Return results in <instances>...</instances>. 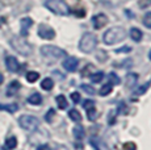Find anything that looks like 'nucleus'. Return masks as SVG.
Here are the masks:
<instances>
[{
	"instance_id": "nucleus-1",
	"label": "nucleus",
	"mask_w": 151,
	"mask_h": 150,
	"mask_svg": "<svg viewBox=\"0 0 151 150\" xmlns=\"http://www.w3.org/2000/svg\"><path fill=\"white\" fill-rule=\"evenodd\" d=\"M126 38V30L122 27H113L104 33V42L106 45H116Z\"/></svg>"
},
{
	"instance_id": "nucleus-2",
	"label": "nucleus",
	"mask_w": 151,
	"mask_h": 150,
	"mask_svg": "<svg viewBox=\"0 0 151 150\" xmlns=\"http://www.w3.org/2000/svg\"><path fill=\"white\" fill-rule=\"evenodd\" d=\"M41 54L43 57H45L46 59L51 61V62H54V61H59L62 58H65L67 54H66V51L63 50V49H59L57 48V46H53V45H45L41 48Z\"/></svg>"
},
{
	"instance_id": "nucleus-3",
	"label": "nucleus",
	"mask_w": 151,
	"mask_h": 150,
	"mask_svg": "<svg viewBox=\"0 0 151 150\" xmlns=\"http://www.w3.org/2000/svg\"><path fill=\"white\" fill-rule=\"evenodd\" d=\"M9 42H11V46H12L17 53L21 54V56H30L32 54V46L27 40H25V37L14 36L13 38H11Z\"/></svg>"
},
{
	"instance_id": "nucleus-4",
	"label": "nucleus",
	"mask_w": 151,
	"mask_h": 150,
	"mask_svg": "<svg viewBox=\"0 0 151 150\" xmlns=\"http://www.w3.org/2000/svg\"><path fill=\"white\" fill-rule=\"evenodd\" d=\"M45 7L49 11H51L55 15L59 16H67L70 15V7L63 0H46Z\"/></svg>"
},
{
	"instance_id": "nucleus-5",
	"label": "nucleus",
	"mask_w": 151,
	"mask_h": 150,
	"mask_svg": "<svg viewBox=\"0 0 151 150\" xmlns=\"http://www.w3.org/2000/svg\"><path fill=\"white\" fill-rule=\"evenodd\" d=\"M96 45H97V40H96V36L92 33H86L82 36L79 41V49L83 51V53H92V51L96 49Z\"/></svg>"
},
{
	"instance_id": "nucleus-6",
	"label": "nucleus",
	"mask_w": 151,
	"mask_h": 150,
	"mask_svg": "<svg viewBox=\"0 0 151 150\" xmlns=\"http://www.w3.org/2000/svg\"><path fill=\"white\" fill-rule=\"evenodd\" d=\"M19 124L22 129L25 131H29V132H33L36 131L37 128L40 126V121L37 117L34 116H30V115H24L19 119Z\"/></svg>"
},
{
	"instance_id": "nucleus-7",
	"label": "nucleus",
	"mask_w": 151,
	"mask_h": 150,
	"mask_svg": "<svg viewBox=\"0 0 151 150\" xmlns=\"http://www.w3.org/2000/svg\"><path fill=\"white\" fill-rule=\"evenodd\" d=\"M37 33H38V36L41 37V38H43V40H53L55 37V30L51 27L46 25V24L40 25Z\"/></svg>"
},
{
	"instance_id": "nucleus-8",
	"label": "nucleus",
	"mask_w": 151,
	"mask_h": 150,
	"mask_svg": "<svg viewBox=\"0 0 151 150\" xmlns=\"http://www.w3.org/2000/svg\"><path fill=\"white\" fill-rule=\"evenodd\" d=\"M92 24H93L95 29H101L103 27H105L108 24V17H106L104 13H99V15H95L92 17Z\"/></svg>"
},
{
	"instance_id": "nucleus-9",
	"label": "nucleus",
	"mask_w": 151,
	"mask_h": 150,
	"mask_svg": "<svg viewBox=\"0 0 151 150\" xmlns=\"http://www.w3.org/2000/svg\"><path fill=\"white\" fill-rule=\"evenodd\" d=\"M20 24H21L20 36H21V37H27L28 34H29V30H30L32 25H33V20H32L30 17H24V19H21Z\"/></svg>"
},
{
	"instance_id": "nucleus-10",
	"label": "nucleus",
	"mask_w": 151,
	"mask_h": 150,
	"mask_svg": "<svg viewBox=\"0 0 151 150\" xmlns=\"http://www.w3.org/2000/svg\"><path fill=\"white\" fill-rule=\"evenodd\" d=\"M5 66H7V69L11 71V73H17V71L20 70L19 61L12 56H8L7 58H5Z\"/></svg>"
},
{
	"instance_id": "nucleus-11",
	"label": "nucleus",
	"mask_w": 151,
	"mask_h": 150,
	"mask_svg": "<svg viewBox=\"0 0 151 150\" xmlns=\"http://www.w3.org/2000/svg\"><path fill=\"white\" fill-rule=\"evenodd\" d=\"M78 65H79V61H78V58H75V57H68L63 62V67L67 71H70V73H74L78 69Z\"/></svg>"
},
{
	"instance_id": "nucleus-12",
	"label": "nucleus",
	"mask_w": 151,
	"mask_h": 150,
	"mask_svg": "<svg viewBox=\"0 0 151 150\" xmlns=\"http://www.w3.org/2000/svg\"><path fill=\"white\" fill-rule=\"evenodd\" d=\"M20 88H21V84H20L17 80H13V82H11V84L8 86V88H7V95H8V96H13V95L20 90Z\"/></svg>"
},
{
	"instance_id": "nucleus-13",
	"label": "nucleus",
	"mask_w": 151,
	"mask_h": 150,
	"mask_svg": "<svg viewBox=\"0 0 151 150\" xmlns=\"http://www.w3.org/2000/svg\"><path fill=\"white\" fill-rule=\"evenodd\" d=\"M137 80H138V75L137 74H133V73H129L126 75V79H125V84H126V87L127 88H132L133 86L137 83Z\"/></svg>"
},
{
	"instance_id": "nucleus-14",
	"label": "nucleus",
	"mask_w": 151,
	"mask_h": 150,
	"mask_svg": "<svg viewBox=\"0 0 151 150\" xmlns=\"http://www.w3.org/2000/svg\"><path fill=\"white\" fill-rule=\"evenodd\" d=\"M130 37H132L133 41L141 42V41H142V37H143V34H142V32L139 30L138 28H132V29H130Z\"/></svg>"
},
{
	"instance_id": "nucleus-15",
	"label": "nucleus",
	"mask_w": 151,
	"mask_h": 150,
	"mask_svg": "<svg viewBox=\"0 0 151 150\" xmlns=\"http://www.w3.org/2000/svg\"><path fill=\"white\" fill-rule=\"evenodd\" d=\"M28 103H30V104H33V105H40L42 103V96L38 92H36V94L30 95V96L28 97Z\"/></svg>"
},
{
	"instance_id": "nucleus-16",
	"label": "nucleus",
	"mask_w": 151,
	"mask_h": 150,
	"mask_svg": "<svg viewBox=\"0 0 151 150\" xmlns=\"http://www.w3.org/2000/svg\"><path fill=\"white\" fill-rule=\"evenodd\" d=\"M0 109L1 111H7L9 113H14L19 109V105L16 103H11V104H0Z\"/></svg>"
},
{
	"instance_id": "nucleus-17",
	"label": "nucleus",
	"mask_w": 151,
	"mask_h": 150,
	"mask_svg": "<svg viewBox=\"0 0 151 150\" xmlns=\"http://www.w3.org/2000/svg\"><path fill=\"white\" fill-rule=\"evenodd\" d=\"M41 87L43 88L45 91H50V90H53V87H54V82H53V79H50V78H45V79L41 82Z\"/></svg>"
},
{
	"instance_id": "nucleus-18",
	"label": "nucleus",
	"mask_w": 151,
	"mask_h": 150,
	"mask_svg": "<svg viewBox=\"0 0 151 150\" xmlns=\"http://www.w3.org/2000/svg\"><path fill=\"white\" fill-rule=\"evenodd\" d=\"M17 146V140L16 137H8L5 140V149L7 150H13Z\"/></svg>"
},
{
	"instance_id": "nucleus-19",
	"label": "nucleus",
	"mask_w": 151,
	"mask_h": 150,
	"mask_svg": "<svg viewBox=\"0 0 151 150\" xmlns=\"http://www.w3.org/2000/svg\"><path fill=\"white\" fill-rule=\"evenodd\" d=\"M55 100H57V104H58V107H59V109L67 108V99H66L63 95H58V96L55 97Z\"/></svg>"
},
{
	"instance_id": "nucleus-20",
	"label": "nucleus",
	"mask_w": 151,
	"mask_h": 150,
	"mask_svg": "<svg viewBox=\"0 0 151 150\" xmlns=\"http://www.w3.org/2000/svg\"><path fill=\"white\" fill-rule=\"evenodd\" d=\"M113 90V84H110V83H106V84H104L103 87L100 88V91H99V94L101 95V96H106V95H109L110 92Z\"/></svg>"
},
{
	"instance_id": "nucleus-21",
	"label": "nucleus",
	"mask_w": 151,
	"mask_h": 150,
	"mask_svg": "<svg viewBox=\"0 0 151 150\" xmlns=\"http://www.w3.org/2000/svg\"><path fill=\"white\" fill-rule=\"evenodd\" d=\"M74 136H75L76 140H82V138L84 137V128L80 125V124L74 128Z\"/></svg>"
},
{
	"instance_id": "nucleus-22",
	"label": "nucleus",
	"mask_w": 151,
	"mask_h": 150,
	"mask_svg": "<svg viewBox=\"0 0 151 150\" xmlns=\"http://www.w3.org/2000/svg\"><path fill=\"white\" fill-rule=\"evenodd\" d=\"M68 116L72 121H76V123L82 120V115H80V112L78 111V109H71V111L68 112Z\"/></svg>"
},
{
	"instance_id": "nucleus-23",
	"label": "nucleus",
	"mask_w": 151,
	"mask_h": 150,
	"mask_svg": "<svg viewBox=\"0 0 151 150\" xmlns=\"http://www.w3.org/2000/svg\"><path fill=\"white\" fill-rule=\"evenodd\" d=\"M38 78H40V74L37 73V71H28V74H27V80H28L29 83L37 82V80H38Z\"/></svg>"
},
{
	"instance_id": "nucleus-24",
	"label": "nucleus",
	"mask_w": 151,
	"mask_h": 150,
	"mask_svg": "<svg viewBox=\"0 0 151 150\" xmlns=\"http://www.w3.org/2000/svg\"><path fill=\"white\" fill-rule=\"evenodd\" d=\"M89 78H91V80L93 83H100L101 80L104 79V73H103V71H97V73L89 75Z\"/></svg>"
},
{
	"instance_id": "nucleus-25",
	"label": "nucleus",
	"mask_w": 151,
	"mask_h": 150,
	"mask_svg": "<svg viewBox=\"0 0 151 150\" xmlns=\"http://www.w3.org/2000/svg\"><path fill=\"white\" fill-rule=\"evenodd\" d=\"M117 112H118V115H127V113H129V108H127V105L122 102V103H120V104H118Z\"/></svg>"
},
{
	"instance_id": "nucleus-26",
	"label": "nucleus",
	"mask_w": 151,
	"mask_h": 150,
	"mask_svg": "<svg viewBox=\"0 0 151 150\" xmlns=\"http://www.w3.org/2000/svg\"><path fill=\"white\" fill-rule=\"evenodd\" d=\"M87 117H88V120H91V121H95L99 117L97 111L95 109V107L93 108H91V109H88V115H87Z\"/></svg>"
},
{
	"instance_id": "nucleus-27",
	"label": "nucleus",
	"mask_w": 151,
	"mask_h": 150,
	"mask_svg": "<svg viewBox=\"0 0 151 150\" xmlns=\"http://www.w3.org/2000/svg\"><path fill=\"white\" fill-rule=\"evenodd\" d=\"M143 25L146 28H149V29H151V12H147L146 15L143 16Z\"/></svg>"
},
{
	"instance_id": "nucleus-28",
	"label": "nucleus",
	"mask_w": 151,
	"mask_h": 150,
	"mask_svg": "<svg viewBox=\"0 0 151 150\" xmlns=\"http://www.w3.org/2000/svg\"><path fill=\"white\" fill-rule=\"evenodd\" d=\"M93 69H95L93 65H87L86 67L82 70V73L80 74H82V76H89V75H91V71L93 70Z\"/></svg>"
},
{
	"instance_id": "nucleus-29",
	"label": "nucleus",
	"mask_w": 151,
	"mask_h": 150,
	"mask_svg": "<svg viewBox=\"0 0 151 150\" xmlns=\"http://www.w3.org/2000/svg\"><path fill=\"white\" fill-rule=\"evenodd\" d=\"M82 90L86 92V94H88V95H95V88L93 87H91V86H88V84H82Z\"/></svg>"
},
{
	"instance_id": "nucleus-30",
	"label": "nucleus",
	"mask_w": 151,
	"mask_h": 150,
	"mask_svg": "<svg viewBox=\"0 0 151 150\" xmlns=\"http://www.w3.org/2000/svg\"><path fill=\"white\" fill-rule=\"evenodd\" d=\"M150 84H151V83H150V82H147V83H146V84H145V86H141V87H139L138 90L135 91V94H137V95H143L145 92H146L147 90H149Z\"/></svg>"
},
{
	"instance_id": "nucleus-31",
	"label": "nucleus",
	"mask_w": 151,
	"mask_h": 150,
	"mask_svg": "<svg viewBox=\"0 0 151 150\" xmlns=\"http://www.w3.org/2000/svg\"><path fill=\"white\" fill-rule=\"evenodd\" d=\"M109 80L112 82L110 84H120V82H121L120 78H118L114 73H110V74H109Z\"/></svg>"
},
{
	"instance_id": "nucleus-32",
	"label": "nucleus",
	"mask_w": 151,
	"mask_h": 150,
	"mask_svg": "<svg viewBox=\"0 0 151 150\" xmlns=\"http://www.w3.org/2000/svg\"><path fill=\"white\" fill-rule=\"evenodd\" d=\"M122 150H137V145L134 142H126L124 144Z\"/></svg>"
},
{
	"instance_id": "nucleus-33",
	"label": "nucleus",
	"mask_w": 151,
	"mask_h": 150,
	"mask_svg": "<svg viewBox=\"0 0 151 150\" xmlns=\"http://www.w3.org/2000/svg\"><path fill=\"white\" fill-rule=\"evenodd\" d=\"M54 116H55V111H54V109H49L47 113H46V116H45V120L49 121V123H51Z\"/></svg>"
},
{
	"instance_id": "nucleus-34",
	"label": "nucleus",
	"mask_w": 151,
	"mask_h": 150,
	"mask_svg": "<svg viewBox=\"0 0 151 150\" xmlns=\"http://www.w3.org/2000/svg\"><path fill=\"white\" fill-rule=\"evenodd\" d=\"M83 107L87 109V111H88V109H91V108H93V107H95V102H93V100L87 99L86 102L83 103Z\"/></svg>"
},
{
	"instance_id": "nucleus-35",
	"label": "nucleus",
	"mask_w": 151,
	"mask_h": 150,
	"mask_svg": "<svg viewBox=\"0 0 151 150\" xmlns=\"http://www.w3.org/2000/svg\"><path fill=\"white\" fill-rule=\"evenodd\" d=\"M71 99H72V102H74L75 104L80 103V94H79V92H72V94H71Z\"/></svg>"
},
{
	"instance_id": "nucleus-36",
	"label": "nucleus",
	"mask_w": 151,
	"mask_h": 150,
	"mask_svg": "<svg viewBox=\"0 0 151 150\" xmlns=\"http://www.w3.org/2000/svg\"><path fill=\"white\" fill-rule=\"evenodd\" d=\"M151 5V0H139V7L141 8H147Z\"/></svg>"
},
{
	"instance_id": "nucleus-37",
	"label": "nucleus",
	"mask_w": 151,
	"mask_h": 150,
	"mask_svg": "<svg viewBox=\"0 0 151 150\" xmlns=\"http://www.w3.org/2000/svg\"><path fill=\"white\" fill-rule=\"evenodd\" d=\"M129 51H132V48L130 46H125V48H120L116 50V53H129Z\"/></svg>"
},
{
	"instance_id": "nucleus-38",
	"label": "nucleus",
	"mask_w": 151,
	"mask_h": 150,
	"mask_svg": "<svg viewBox=\"0 0 151 150\" xmlns=\"http://www.w3.org/2000/svg\"><path fill=\"white\" fill-rule=\"evenodd\" d=\"M37 150H50V148H49V145H40Z\"/></svg>"
},
{
	"instance_id": "nucleus-39",
	"label": "nucleus",
	"mask_w": 151,
	"mask_h": 150,
	"mask_svg": "<svg viewBox=\"0 0 151 150\" xmlns=\"http://www.w3.org/2000/svg\"><path fill=\"white\" fill-rule=\"evenodd\" d=\"M3 82H4V76H3V74L0 73V86L3 84Z\"/></svg>"
},
{
	"instance_id": "nucleus-40",
	"label": "nucleus",
	"mask_w": 151,
	"mask_h": 150,
	"mask_svg": "<svg viewBox=\"0 0 151 150\" xmlns=\"http://www.w3.org/2000/svg\"><path fill=\"white\" fill-rule=\"evenodd\" d=\"M149 57H150V59H151V50H150V54H149Z\"/></svg>"
},
{
	"instance_id": "nucleus-41",
	"label": "nucleus",
	"mask_w": 151,
	"mask_h": 150,
	"mask_svg": "<svg viewBox=\"0 0 151 150\" xmlns=\"http://www.w3.org/2000/svg\"><path fill=\"white\" fill-rule=\"evenodd\" d=\"M0 150H4V149H3V148H1V145H0Z\"/></svg>"
}]
</instances>
